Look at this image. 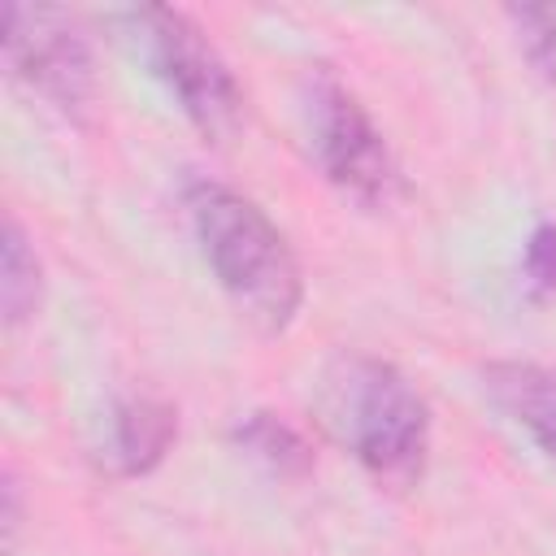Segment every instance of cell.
<instances>
[{"label":"cell","instance_id":"cell-6","mask_svg":"<svg viewBox=\"0 0 556 556\" xmlns=\"http://www.w3.org/2000/svg\"><path fill=\"white\" fill-rule=\"evenodd\" d=\"M486 391L547 456H556V374L530 361H500L486 369Z\"/></svg>","mask_w":556,"mask_h":556},{"label":"cell","instance_id":"cell-10","mask_svg":"<svg viewBox=\"0 0 556 556\" xmlns=\"http://www.w3.org/2000/svg\"><path fill=\"white\" fill-rule=\"evenodd\" d=\"M513 22H517L534 65L547 78H556V4H521V9H513Z\"/></svg>","mask_w":556,"mask_h":556},{"label":"cell","instance_id":"cell-9","mask_svg":"<svg viewBox=\"0 0 556 556\" xmlns=\"http://www.w3.org/2000/svg\"><path fill=\"white\" fill-rule=\"evenodd\" d=\"M0 300H4V321L30 317L35 300H39V265H35V252L26 248V235H22L17 222L4 226V282H0Z\"/></svg>","mask_w":556,"mask_h":556},{"label":"cell","instance_id":"cell-11","mask_svg":"<svg viewBox=\"0 0 556 556\" xmlns=\"http://www.w3.org/2000/svg\"><path fill=\"white\" fill-rule=\"evenodd\" d=\"M526 274L539 291H556V226H539L526 243Z\"/></svg>","mask_w":556,"mask_h":556},{"label":"cell","instance_id":"cell-4","mask_svg":"<svg viewBox=\"0 0 556 556\" xmlns=\"http://www.w3.org/2000/svg\"><path fill=\"white\" fill-rule=\"evenodd\" d=\"M308 130L321 169L330 182H339L361 204H387L400 187V169L374 130L369 113L356 104V96L330 74L317 70L308 87Z\"/></svg>","mask_w":556,"mask_h":556},{"label":"cell","instance_id":"cell-1","mask_svg":"<svg viewBox=\"0 0 556 556\" xmlns=\"http://www.w3.org/2000/svg\"><path fill=\"white\" fill-rule=\"evenodd\" d=\"M191 222L217 282L243 308V317L261 330L291 326L304 287L300 265L278 226L248 195L217 182L191 187Z\"/></svg>","mask_w":556,"mask_h":556},{"label":"cell","instance_id":"cell-12","mask_svg":"<svg viewBox=\"0 0 556 556\" xmlns=\"http://www.w3.org/2000/svg\"><path fill=\"white\" fill-rule=\"evenodd\" d=\"M13 534H17V482L4 478V543L13 547Z\"/></svg>","mask_w":556,"mask_h":556},{"label":"cell","instance_id":"cell-5","mask_svg":"<svg viewBox=\"0 0 556 556\" xmlns=\"http://www.w3.org/2000/svg\"><path fill=\"white\" fill-rule=\"evenodd\" d=\"M4 52L17 78L61 109H83L91 96V52L61 9L4 4Z\"/></svg>","mask_w":556,"mask_h":556},{"label":"cell","instance_id":"cell-7","mask_svg":"<svg viewBox=\"0 0 556 556\" xmlns=\"http://www.w3.org/2000/svg\"><path fill=\"white\" fill-rule=\"evenodd\" d=\"M174 443V408L152 395H130L113 408L109 456L122 473H148Z\"/></svg>","mask_w":556,"mask_h":556},{"label":"cell","instance_id":"cell-2","mask_svg":"<svg viewBox=\"0 0 556 556\" xmlns=\"http://www.w3.org/2000/svg\"><path fill=\"white\" fill-rule=\"evenodd\" d=\"M321 413L369 473L387 482H408L421 473L430 417L400 369L369 356L343 361L326 378Z\"/></svg>","mask_w":556,"mask_h":556},{"label":"cell","instance_id":"cell-8","mask_svg":"<svg viewBox=\"0 0 556 556\" xmlns=\"http://www.w3.org/2000/svg\"><path fill=\"white\" fill-rule=\"evenodd\" d=\"M235 439H239L256 460H265L274 473H304V469L313 465L308 443H304L291 426H282L278 417H269V413L248 417V421L235 430Z\"/></svg>","mask_w":556,"mask_h":556},{"label":"cell","instance_id":"cell-3","mask_svg":"<svg viewBox=\"0 0 556 556\" xmlns=\"http://www.w3.org/2000/svg\"><path fill=\"white\" fill-rule=\"evenodd\" d=\"M113 22H117V35L135 43V52L169 83L182 113L208 139H226L239 126V113H243L239 87L191 17L165 4H139V9L113 13Z\"/></svg>","mask_w":556,"mask_h":556}]
</instances>
